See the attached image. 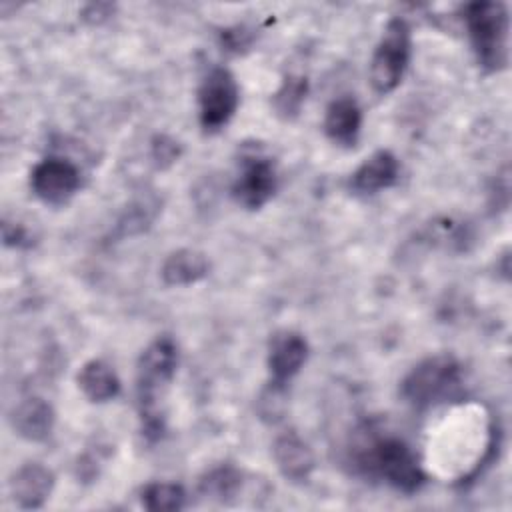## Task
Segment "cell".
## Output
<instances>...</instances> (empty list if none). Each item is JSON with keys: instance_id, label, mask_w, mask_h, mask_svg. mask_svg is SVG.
Listing matches in <instances>:
<instances>
[{"instance_id": "cell-22", "label": "cell", "mask_w": 512, "mask_h": 512, "mask_svg": "<svg viewBox=\"0 0 512 512\" xmlns=\"http://www.w3.org/2000/svg\"><path fill=\"white\" fill-rule=\"evenodd\" d=\"M222 46L230 52H242L252 44V32L246 26H232L222 30Z\"/></svg>"}, {"instance_id": "cell-21", "label": "cell", "mask_w": 512, "mask_h": 512, "mask_svg": "<svg viewBox=\"0 0 512 512\" xmlns=\"http://www.w3.org/2000/svg\"><path fill=\"white\" fill-rule=\"evenodd\" d=\"M180 152H182L180 144L166 134H156L150 142V156H152L156 168H160V170L172 166L180 158Z\"/></svg>"}, {"instance_id": "cell-10", "label": "cell", "mask_w": 512, "mask_h": 512, "mask_svg": "<svg viewBox=\"0 0 512 512\" xmlns=\"http://www.w3.org/2000/svg\"><path fill=\"white\" fill-rule=\"evenodd\" d=\"M54 472L40 462L22 464L10 478V496L22 510L42 508L54 490Z\"/></svg>"}, {"instance_id": "cell-8", "label": "cell", "mask_w": 512, "mask_h": 512, "mask_svg": "<svg viewBox=\"0 0 512 512\" xmlns=\"http://www.w3.org/2000/svg\"><path fill=\"white\" fill-rule=\"evenodd\" d=\"M32 192L46 204H66L80 188V170L66 158L48 156L30 172Z\"/></svg>"}, {"instance_id": "cell-14", "label": "cell", "mask_w": 512, "mask_h": 512, "mask_svg": "<svg viewBox=\"0 0 512 512\" xmlns=\"http://www.w3.org/2000/svg\"><path fill=\"white\" fill-rule=\"evenodd\" d=\"M362 128V110L358 102L350 96L336 98L328 104L324 114V132L326 136L340 146H354L358 142Z\"/></svg>"}, {"instance_id": "cell-24", "label": "cell", "mask_w": 512, "mask_h": 512, "mask_svg": "<svg viewBox=\"0 0 512 512\" xmlns=\"http://www.w3.org/2000/svg\"><path fill=\"white\" fill-rule=\"evenodd\" d=\"M26 238H28V234H26V230L22 226L4 222V242L8 246H22Z\"/></svg>"}, {"instance_id": "cell-17", "label": "cell", "mask_w": 512, "mask_h": 512, "mask_svg": "<svg viewBox=\"0 0 512 512\" xmlns=\"http://www.w3.org/2000/svg\"><path fill=\"white\" fill-rule=\"evenodd\" d=\"M244 474L234 464H216L208 468L198 480L200 496L214 502H228L238 496Z\"/></svg>"}, {"instance_id": "cell-19", "label": "cell", "mask_w": 512, "mask_h": 512, "mask_svg": "<svg viewBox=\"0 0 512 512\" xmlns=\"http://www.w3.org/2000/svg\"><path fill=\"white\" fill-rule=\"evenodd\" d=\"M140 502L150 512H176L186 504V492L176 482H150L140 492Z\"/></svg>"}, {"instance_id": "cell-20", "label": "cell", "mask_w": 512, "mask_h": 512, "mask_svg": "<svg viewBox=\"0 0 512 512\" xmlns=\"http://www.w3.org/2000/svg\"><path fill=\"white\" fill-rule=\"evenodd\" d=\"M284 398H286V386L268 382V386L264 388L258 400L260 418L266 422H278L284 412Z\"/></svg>"}, {"instance_id": "cell-12", "label": "cell", "mask_w": 512, "mask_h": 512, "mask_svg": "<svg viewBox=\"0 0 512 512\" xmlns=\"http://www.w3.org/2000/svg\"><path fill=\"white\" fill-rule=\"evenodd\" d=\"M400 172L398 158L390 150L372 152L350 176V190L360 196H370L396 184Z\"/></svg>"}, {"instance_id": "cell-3", "label": "cell", "mask_w": 512, "mask_h": 512, "mask_svg": "<svg viewBox=\"0 0 512 512\" xmlns=\"http://www.w3.org/2000/svg\"><path fill=\"white\" fill-rule=\"evenodd\" d=\"M462 20L480 68L500 72L508 64L510 18L502 2L478 0L462 8Z\"/></svg>"}, {"instance_id": "cell-5", "label": "cell", "mask_w": 512, "mask_h": 512, "mask_svg": "<svg viewBox=\"0 0 512 512\" xmlns=\"http://www.w3.org/2000/svg\"><path fill=\"white\" fill-rule=\"evenodd\" d=\"M412 52V34L404 18L394 16L386 22L382 36L370 58V84L376 94L384 96L398 88L408 68Z\"/></svg>"}, {"instance_id": "cell-6", "label": "cell", "mask_w": 512, "mask_h": 512, "mask_svg": "<svg viewBox=\"0 0 512 512\" xmlns=\"http://www.w3.org/2000/svg\"><path fill=\"white\" fill-rule=\"evenodd\" d=\"M240 102V92L234 74L228 68H212L198 88V118L204 132L224 128Z\"/></svg>"}, {"instance_id": "cell-2", "label": "cell", "mask_w": 512, "mask_h": 512, "mask_svg": "<svg viewBox=\"0 0 512 512\" xmlns=\"http://www.w3.org/2000/svg\"><path fill=\"white\" fill-rule=\"evenodd\" d=\"M178 348L170 336H158L140 354L136 364V400L142 420V434L158 440L164 434L162 400L176 374Z\"/></svg>"}, {"instance_id": "cell-15", "label": "cell", "mask_w": 512, "mask_h": 512, "mask_svg": "<svg viewBox=\"0 0 512 512\" xmlns=\"http://www.w3.org/2000/svg\"><path fill=\"white\" fill-rule=\"evenodd\" d=\"M208 272L210 260L196 248H178L170 252L160 266V276L166 286H190L206 278Z\"/></svg>"}, {"instance_id": "cell-23", "label": "cell", "mask_w": 512, "mask_h": 512, "mask_svg": "<svg viewBox=\"0 0 512 512\" xmlns=\"http://www.w3.org/2000/svg\"><path fill=\"white\" fill-rule=\"evenodd\" d=\"M114 12V6L112 4H104V2H92L88 6H84L82 10V20L90 22V24H100L104 22L108 16H112Z\"/></svg>"}, {"instance_id": "cell-9", "label": "cell", "mask_w": 512, "mask_h": 512, "mask_svg": "<svg viewBox=\"0 0 512 512\" xmlns=\"http://www.w3.org/2000/svg\"><path fill=\"white\" fill-rule=\"evenodd\" d=\"M308 358V342L300 332L280 330L272 336L268 346V374L270 382L286 386L304 366Z\"/></svg>"}, {"instance_id": "cell-18", "label": "cell", "mask_w": 512, "mask_h": 512, "mask_svg": "<svg viewBox=\"0 0 512 512\" xmlns=\"http://www.w3.org/2000/svg\"><path fill=\"white\" fill-rule=\"evenodd\" d=\"M308 94V78L302 74H286L278 90L272 94V108L282 120H294Z\"/></svg>"}, {"instance_id": "cell-7", "label": "cell", "mask_w": 512, "mask_h": 512, "mask_svg": "<svg viewBox=\"0 0 512 512\" xmlns=\"http://www.w3.org/2000/svg\"><path fill=\"white\" fill-rule=\"evenodd\" d=\"M278 176L272 158L250 152L240 158V168L232 184L234 200L246 210L262 208L276 192Z\"/></svg>"}, {"instance_id": "cell-16", "label": "cell", "mask_w": 512, "mask_h": 512, "mask_svg": "<svg viewBox=\"0 0 512 512\" xmlns=\"http://www.w3.org/2000/svg\"><path fill=\"white\" fill-rule=\"evenodd\" d=\"M78 388L90 402H110L120 394V380L110 364L100 358H92L82 364L76 376Z\"/></svg>"}, {"instance_id": "cell-11", "label": "cell", "mask_w": 512, "mask_h": 512, "mask_svg": "<svg viewBox=\"0 0 512 512\" xmlns=\"http://www.w3.org/2000/svg\"><path fill=\"white\" fill-rule=\"evenodd\" d=\"M272 456L280 474L290 482H306L316 466L312 448L294 430L276 436L272 444Z\"/></svg>"}, {"instance_id": "cell-4", "label": "cell", "mask_w": 512, "mask_h": 512, "mask_svg": "<svg viewBox=\"0 0 512 512\" xmlns=\"http://www.w3.org/2000/svg\"><path fill=\"white\" fill-rule=\"evenodd\" d=\"M400 396L414 410H428L462 396V368L448 354L428 356L400 382Z\"/></svg>"}, {"instance_id": "cell-13", "label": "cell", "mask_w": 512, "mask_h": 512, "mask_svg": "<svg viewBox=\"0 0 512 512\" xmlns=\"http://www.w3.org/2000/svg\"><path fill=\"white\" fill-rule=\"evenodd\" d=\"M10 420L20 438L28 442H44L54 430L56 414L50 402L40 396H30L16 404Z\"/></svg>"}, {"instance_id": "cell-1", "label": "cell", "mask_w": 512, "mask_h": 512, "mask_svg": "<svg viewBox=\"0 0 512 512\" xmlns=\"http://www.w3.org/2000/svg\"><path fill=\"white\" fill-rule=\"evenodd\" d=\"M354 468L370 478H380L404 494L418 492L426 474L416 452L394 434H380L370 426L358 430L350 446Z\"/></svg>"}]
</instances>
